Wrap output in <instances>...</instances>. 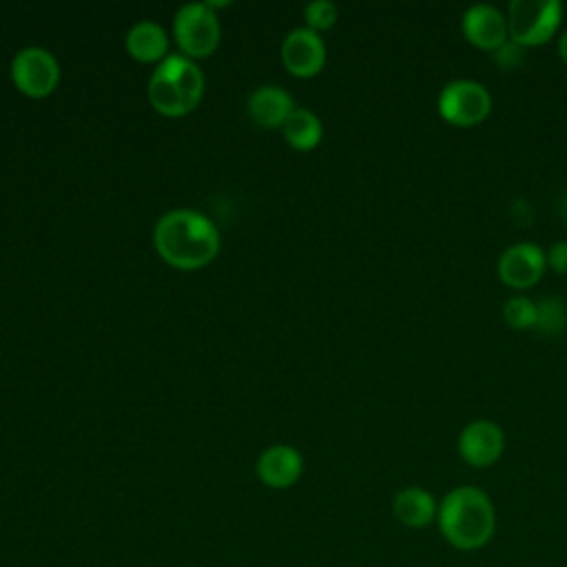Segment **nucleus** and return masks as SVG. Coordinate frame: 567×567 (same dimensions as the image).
Wrapping results in <instances>:
<instances>
[{
	"label": "nucleus",
	"instance_id": "23",
	"mask_svg": "<svg viewBox=\"0 0 567 567\" xmlns=\"http://www.w3.org/2000/svg\"><path fill=\"white\" fill-rule=\"evenodd\" d=\"M563 210H565V215H567V195L563 197Z\"/></svg>",
	"mask_w": 567,
	"mask_h": 567
},
{
	"label": "nucleus",
	"instance_id": "20",
	"mask_svg": "<svg viewBox=\"0 0 567 567\" xmlns=\"http://www.w3.org/2000/svg\"><path fill=\"white\" fill-rule=\"evenodd\" d=\"M523 49H525V47L516 44L514 40H507V42H503L496 51H492V53H494V62H496L501 69H505V71L518 69L520 62H523V58H525Z\"/></svg>",
	"mask_w": 567,
	"mask_h": 567
},
{
	"label": "nucleus",
	"instance_id": "9",
	"mask_svg": "<svg viewBox=\"0 0 567 567\" xmlns=\"http://www.w3.org/2000/svg\"><path fill=\"white\" fill-rule=\"evenodd\" d=\"M505 450V434L489 419L470 421L458 434V454L472 467L494 465Z\"/></svg>",
	"mask_w": 567,
	"mask_h": 567
},
{
	"label": "nucleus",
	"instance_id": "4",
	"mask_svg": "<svg viewBox=\"0 0 567 567\" xmlns=\"http://www.w3.org/2000/svg\"><path fill=\"white\" fill-rule=\"evenodd\" d=\"M507 33L520 47L545 44L560 27V0H514L507 7Z\"/></svg>",
	"mask_w": 567,
	"mask_h": 567
},
{
	"label": "nucleus",
	"instance_id": "7",
	"mask_svg": "<svg viewBox=\"0 0 567 567\" xmlns=\"http://www.w3.org/2000/svg\"><path fill=\"white\" fill-rule=\"evenodd\" d=\"M11 80L20 93L40 100L55 91L60 82V64L51 51L27 47L20 49L11 62Z\"/></svg>",
	"mask_w": 567,
	"mask_h": 567
},
{
	"label": "nucleus",
	"instance_id": "5",
	"mask_svg": "<svg viewBox=\"0 0 567 567\" xmlns=\"http://www.w3.org/2000/svg\"><path fill=\"white\" fill-rule=\"evenodd\" d=\"M173 33L186 58H208L219 47L221 29L217 13L208 7V2H190L184 4L175 20Z\"/></svg>",
	"mask_w": 567,
	"mask_h": 567
},
{
	"label": "nucleus",
	"instance_id": "15",
	"mask_svg": "<svg viewBox=\"0 0 567 567\" xmlns=\"http://www.w3.org/2000/svg\"><path fill=\"white\" fill-rule=\"evenodd\" d=\"M126 51L137 62L164 60L168 53V35L157 22H137L126 33Z\"/></svg>",
	"mask_w": 567,
	"mask_h": 567
},
{
	"label": "nucleus",
	"instance_id": "22",
	"mask_svg": "<svg viewBox=\"0 0 567 567\" xmlns=\"http://www.w3.org/2000/svg\"><path fill=\"white\" fill-rule=\"evenodd\" d=\"M558 53H560L563 62H567V29L560 33V40H558Z\"/></svg>",
	"mask_w": 567,
	"mask_h": 567
},
{
	"label": "nucleus",
	"instance_id": "8",
	"mask_svg": "<svg viewBox=\"0 0 567 567\" xmlns=\"http://www.w3.org/2000/svg\"><path fill=\"white\" fill-rule=\"evenodd\" d=\"M547 255L538 244L518 241L507 246L498 257V277L509 288H532L545 272Z\"/></svg>",
	"mask_w": 567,
	"mask_h": 567
},
{
	"label": "nucleus",
	"instance_id": "14",
	"mask_svg": "<svg viewBox=\"0 0 567 567\" xmlns=\"http://www.w3.org/2000/svg\"><path fill=\"white\" fill-rule=\"evenodd\" d=\"M292 111V95L279 86H259L248 97V113L252 122L264 128H281Z\"/></svg>",
	"mask_w": 567,
	"mask_h": 567
},
{
	"label": "nucleus",
	"instance_id": "10",
	"mask_svg": "<svg viewBox=\"0 0 567 567\" xmlns=\"http://www.w3.org/2000/svg\"><path fill=\"white\" fill-rule=\"evenodd\" d=\"M281 62L295 78H315L326 64V44L308 27L292 29L281 44Z\"/></svg>",
	"mask_w": 567,
	"mask_h": 567
},
{
	"label": "nucleus",
	"instance_id": "6",
	"mask_svg": "<svg viewBox=\"0 0 567 567\" xmlns=\"http://www.w3.org/2000/svg\"><path fill=\"white\" fill-rule=\"evenodd\" d=\"M439 115L454 126H476L492 111V95L485 84L461 78L447 82L436 100Z\"/></svg>",
	"mask_w": 567,
	"mask_h": 567
},
{
	"label": "nucleus",
	"instance_id": "18",
	"mask_svg": "<svg viewBox=\"0 0 567 567\" xmlns=\"http://www.w3.org/2000/svg\"><path fill=\"white\" fill-rule=\"evenodd\" d=\"M503 317L507 326L516 330H527L536 326V303L527 297H509L503 306Z\"/></svg>",
	"mask_w": 567,
	"mask_h": 567
},
{
	"label": "nucleus",
	"instance_id": "13",
	"mask_svg": "<svg viewBox=\"0 0 567 567\" xmlns=\"http://www.w3.org/2000/svg\"><path fill=\"white\" fill-rule=\"evenodd\" d=\"M303 470L301 454L290 445H270L257 458V474L268 487H290L299 481Z\"/></svg>",
	"mask_w": 567,
	"mask_h": 567
},
{
	"label": "nucleus",
	"instance_id": "2",
	"mask_svg": "<svg viewBox=\"0 0 567 567\" xmlns=\"http://www.w3.org/2000/svg\"><path fill=\"white\" fill-rule=\"evenodd\" d=\"M436 527L450 547L478 551L496 534V507L485 489L456 485L439 501Z\"/></svg>",
	"mask_w": 567,
	"mask_h": 567
},
{
	"label": "nucleus",
	"instance_id": "21",
	"mask_svg": "<svg viewBox=\"0 0 567 567\" xmlns=\"http://www.w3.org/2000/svg\"><path fill=\"white\" fill-rule=\"evenodd\" d=\"M545 255H547V264L551 270L567 272V241L565 239L554 241Z\"/></svg>",
	"mask_w": 567,
	"mask_h": 567
},
{
	"label": "nucleus",
	"instance_id": "1",
	"mask_svg": "<svg viewBox=\"0 0 567 567\" xmlns=\"http://www.w3.org/2000/svg\"><path fill=\"white\" fill-rule=\"evenodd\" d=\"M157 255L177 270H199L208 266L219 248L217 226L199 210L175 208L159 217L153 230Z\"/></svg>",
	"mask_w": 567,
	"mask_h": 567
},
{
	"label": "nucleus",
	"instance_id": "3",
	"mask_svg": "<svg viewBox=\"0 0 567 567\" xmlns=\"http://www.w3.org/2000/svg\"><path fill=\"white\" fill-rule=\"evenodd\" d=\"M202 97L204 73L182 53L166 55L148 80L151 106L166 117H182L190 113Z\"/></svg>",
	"mask_w": 567,
	"mask_h": 567
},
{
	"label": "nucleus",
	"instance_id": "11",
	"mask_svg": "<svg viewBox=\"0 0 567 567\" xmlns=\"http://www.w3.org/2000/svg\"><path fill=\"white\" fill-rule=\"evenodd\" d=\"M461 29L463 35L483 51H496L503 42L509 40L505 13L487 2L467 7L461 18Z\"/></svg>",
	"mask_w": 567,
	"mask_h": 567
},
{
	"label": "nucleus",
	"instance_id": "16",
	"mask_svg": "<svg viewBox=\"0 0 567 567\" xmlns=\"http://www.w3.org/2000/svg\"><path fill=\"white\" fill-rule=\"evenodd\" d=\"M281 133L295 151H312L319 146L323 137V126L312 111L295 109L286 124L281 126Z\"/></svg>",
	"mask_w": 567,
	"mask_h": 567
},
{
	"label": "nucleus",
	"instance_id": "19",
	"mask_svg": "<svg viewBox=\"0 0 567 567\" xmlns=\"http://www.w3.org/2000/svg\"><path fill=\"white\" fill-rule=\"evenodd\" d=\"M303 18H306L308 29H312V31L319 33V31L330 29V27L337 22L339 11H337V7H334L330 0H315V2L306 4Z\"/></svg>",
	"mask_w": 567,
	"mask_h": 567
},
{
	"label": "nucleus",
	"instance_id": "17",
	"mask_svg": "<svg viewBox=\"0 0 567 567\" xmlns=\"http://www.w3.org/2000/svg\"><path fill=\"white\" fill-rule=\"evenodd\" d=\"M545 334H560L567 328V303L560 297H545L536 303V326Z\"/></svg>",
	"mask_w": 567,
	"mask_h": 567
},
{
	"label": "nucleus",
	"instance_id": "12",
	"mask_svg": "<svg viewBox=\"0 0 567 567\" xmlns=\"http://www.w3.org/2000/svg\"><path fill=\"white\" fill-rule=\"evenodd\" d=\"M392 514L408 529H425L436 523L439 501L425 487L410 485L394 494Z\"/></svg>",
	"mask_w": 567,
	"mask_h": 567
}]
</instances>
